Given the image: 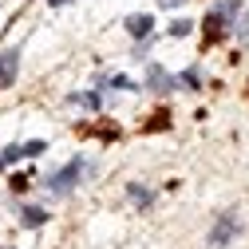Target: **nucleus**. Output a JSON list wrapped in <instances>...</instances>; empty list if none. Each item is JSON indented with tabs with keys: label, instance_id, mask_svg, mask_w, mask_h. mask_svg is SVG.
Wrapping results in <instances>:
<instances>
[{
	"label": "nucleus",
	"instance_id": "6e6552de",
	"mask_svg": "<svg viewBox=\"0 0 249 249\" xmlns=\"http://www.w3.org/2000/svg\"><path fill=\"white\" fill-rule=\"evenodd\" d=\"M20 222H24L28 230H36V226L48 222V210H40V206H24V210H20Z\"/></svg>",
	"mask_w": 249,
	"mask_h": 249
},
{
	"label": "nucleus",
	"instance_id": "dca6fc26",
	"mask_svg": "<svg viewBox=\"0 0 249 249\" xmlns=\"http://www.w3.org/2000/svg\"><path fill=\"white\" fill-rule=\"evenodd\" d=\"M24 159V146H4V162H20Z\"/></svg>",
	"mask_w": 249,
	"mask_h": 249
},
{
	"label": "nucleus",
	"instance_id": "a211bd4d",
	"mask_svg": "<svg viewBox=\"0 0 249 249\" xmlns=\"http://www.w3.org/2000/svg\"><path fill=\"white\" fill-rule=\"evenodd\" d=\"M159 4H162V8H178V4H182V0H159Z\"/></svg>",
	"mask_w": 249,
	"mask_h": 249
},
{
	"label": "nucleus",
	"instance_id": "f8f14e48",
	"mask_svg": "<svg viewBox=\"0 0 249 249\" xmlns=\"http://www.w3.org/2000/svg\"><path fill=\"white\" fill-rule=\"evenodd\" d=\"M107 87H119V91H135L139 83H135V79H127V75H111V79H107Z\"/></svg>",
	"mask_w": 249,
	"mask_h": 249
},
{
	"label": "nucleus",
	"instance_id": "1a4fd4ad",
	"mask_svg": "<svg viewBox=\"0 0 249 249\" xmlns=\"http://www.w3.org/2000/svg\"><path fill=\"white\" fill-rule=\"evenodd\" d=\"M68 103H75V107H83V111H99V107H103V99L95 95V91H83V95L75 91V95H71Z\"/></svg>",
	"mask_w": 249,
	"mask_h": 249
},
{
	"label": "nucleus",
	"instance_id": "aec40b11",
	"mask_svg": "<svg viewBox=\"0 0 249 249\" xmlns=\"http://www.w3.org/2000/svg\"><path fill=\"white\" fill-rule=\"evenodd\" d=\"M4 166H8V162H4V154H0V170H4Z\"/></svg>",
	"mask_w": 249,
	"mask_h": 249
},
{
	"label": "nucleus",
	"instance_id": "20e7f679",
	"mask_svg": "<svg viewBox=\"0 0 249 249\" xmlns=\"http://www.w3.org/2000/svg\"><path fill=\"white\" fill-rule=\"evenodd\" d=\"M174 75L166 71V68H159V64H150V71H146V87L150 91H159V95H166V91H174Z\"/></svg>",
	"mask_w": 249,
	"mask_h": 249
},
{
	"label": "nucleus",
	"instance_id": "39448f33",
	"mask_svg": "<svg viewBox=\"0 0 249 249\" xmlns=\"http://www.w3.org/2000/svg\"><path fill=\"white\" fill-rule=\"evenodd\" d=\"M127 32H131L135 40H146V36L154 32V16H146V12H139V16H127Z\"/></svg>",
	"mask_w": 249,
	"mask_h": 249
},
{
	"label": "nucleus",
	"instance_id": "f03ea898",
	"mask_svg": "<svg viewBox=\"0 0 249 249\" xmlns=\"http://www.w3.org/2000/svg\"><path fill=\"white\" fill-rule=\"evenodd\" d=\"M237 233H241V222H237V213H222V217L213 222V230H210V245H230Z\"/></svg>",
	"mask_w": 249,
	"mask_h": 249
},
{
	"label": "nucleus",
	"instance_id": "0eeeda50",
	"mask_svg": "<svg viewBox=\"0 0 249 249\" xmlns=\"http://www.w3.org/2000/svg\"><path fill=\"white\" fill-rule=\"evenodd\" d=\"M127 198L139 206V210H150V202H154V190H146V186H139V182H131L127 186Z\"/></svg>",
	"mask_w": 249,
	"mask_h": 249
},
{
	"label": "nucleus",
	"instance_id": "ddd939ff",
	"mask_svg": "<svg viewBox=\"0 0 249 249\" xmlns=\"http://www.w3.org/2000/svg\"><path fill=\"white\" fill-rule=\"evenodd\" d=\"M190 32H194L190 20H174V24H170V36H190Z\"/></svg>",
	"mask_w": 249,
	"mask_h": 249
},
{
	"label": "nucleus",
	"instance_id": "423d86ee",
	"mask_svg": "<svg viewBox=\"0 0 249 249\" xmlns=\"http://www.w3.org/2000/svg\"><path fill=\"white\" fill-rule=\"evenodd\" d=\"M213 12L226 20V28H237V20H241V4H237V0H217Z\"/></svg>",
	"mask_w": 249,
	"mask_h": 249
},
{
	"label": "nucleus",
	"instance_id": "f3484780",
	"mask_svg": "<svg viewBox=\"0 0 249 249\" xmlns=\"http://www.w3.org/2000/svg\"><path fill=\"white\" fill-rule=\"evenodd\" d=\"M146 52H150V44H146V40H139V44H135V59H142Z\"/></svg>",
	"mask_w": 249,
	"mask_h": 249
},
{
	"label": "nucleus",
	"instance_id": "9d476101",
	"mask_svg": "<svg viewBox=\"0 0 249 249\" xmlns=\"http://www.w3.org/2000/svg\"><path fill=\"white\" fill-rule=\"evenodd\" d=\"M222 32H226V20L217 16V12H210V16H206V40H217Z\"/></svg>",
	"mask_w": 249,
	"mask_h": 249
},
{
	"label": "nucleus",
	"instance_id": "6ab92c4d",
	"mask_svg": "<svg viewBox=\"0 0 249 249\" xmlns=\"http://www.w3.org/2000/svg\"><path fill=\"white\" fill-rule=\"evenodd\" d=\"M48 4H52V8H64V4H68V0H48Z\"/></svg>",
	"mask_w": 249,
	"mask_h": 249
},
{
	"label": "nucleus",
	"instance_id": "9b49d317",
	"mask_svg": "<svg viewBox=\"0 0 249 249\" xmlns=\"http://www.w3.org/2000/svg\"><path fill=\"white\" fill-rule=\"evenodd\" d=\"M178 83H182V87H190V91H194V87H202V71H198V68H186Z\"/></svg>",
	"mask_w": 249,
	"mask_h": 249
},
{
	"label": "nucleus",
	"instance_id": "2eb2a0df",
	"mask_svg": "<svg viewBox=\"0 0 249 249\" xmlns=\"http://www.w3.org/2000/svg\"><path fill=\"white\" fill-rule=\"evenodd\" d=\"M48 150V142L44 139H32V142H24V154H44Z\"/></svg>",
	"mask_w": 249,
	"mask_h": 249
},
{
	"label": "nucleus",
	"instance_id": "f257e3e1",
	"mask_svg": "<svg viewBox=\"0 0 249 249\" xmlns=\"http://www.w3.org/2000/svg\"><path fill=\"white\" fill-rule=\"evenodd\" d=\"M83 170H87V162H83V159H71L68 166H59L55 174H48V178H44L48 194H71L75 186H79V178H83Z\"/></svg>",
	"mask_w": 249,
	"mask_h": 249
},
{
	"label": "nucleus",
	"instance_id": "4468645a",
	"mask_svg": "<svg viewBox=\"0 0 249 249\" xmlns=\"http://www.w3.org/2000/svg\"><path fill=\"white\" fill-rule=\"evenodd\" d=\"M233 32H237V36H241V40L249 44V8L241 12V20H237V28H233Z\"/></svg>",
	"mask_w": 249,
	"mask_h": 249
},
{
	"label": "nucleus",
	"instance_id": "7ed1b4c3",
	"mask_svg": "<svg viewBox=\"0 0 249 249\" xmlns=\"http://www.w3.org/2000/svg\"><path fill=\"white\" fill-rule=\"evenodd\" d=\"M16 71H20V48H8V52H0V87L16 83Z\"/></svg>",
	"mask_w": 249,
	"mask_h": 249
}]
</instances>
